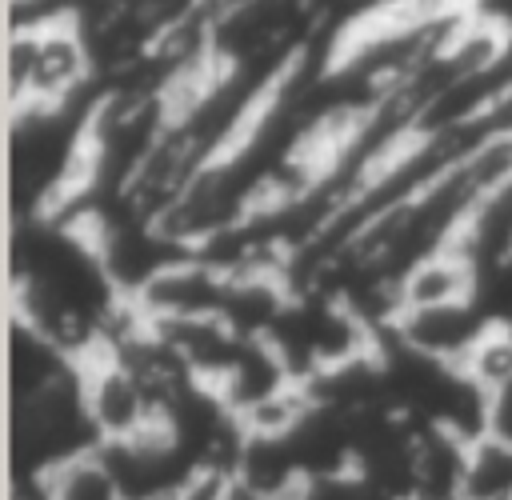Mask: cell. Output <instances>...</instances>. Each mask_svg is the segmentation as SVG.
<instances>
[{
	"label": "cell",
	"mask_w": 512,
	"mask_h": 500,
	"mask_svg": "<svg viewBox=\"0 0 512 500\" xmlns=\"http://www.w3.org/2000/svg\"><path fill=\"white\" fill-rule=\"evenodd\" d=\"M8 264V316L80 360L100 352L132 312L76 216L12 220Z\"/></svg>",
	"instance_id": "1"
},
{
	"label": "cell",
	"mask_w": 512,
	"mask_h": 500,
	"mask_svg": "<svg viewBox=\"0 0 512 500\" xmlns=\"http://www.w3.org/2000/svg\"><path fill=\"white\" fill-rule=\"evenodd\" d=\"M96 448L84 360L8 316V488L48 484Z\"/></svg>",
	"instance_id": "2"
},
{
	"label": "cell",
	"mask_w": 512,
	"mask_h": 500,
	"mask_svg": "<svg viewBox=\"0 0 512 500\" xmlns=\"http://www.w3.org/2000/svg\"><path fill=\"white\" fill-rule=\"evenodd\" d=\"M100 68L76 20H28L8 32V112L72 108L92 100Z\"/></svg>",
	"instance_id": "3"
},
{
	"label": "cell",
	"mask_w": 512,
	"mask_h": 500,
	"mask_svg": "<svg viewBox=\"0 0 512 500\" xmlns=\"http://www.w3.org/2000/svg\"><path fill=\"white\" fill-rule=\"evenodd\" d=\"M84 396H88L92 424L100 432V448L132 444L164 432V420H168L164 396L116 348H100L84 360Z\"/></svg>",
	"instance_id": "4"
},
{
	"label": "cell",
	"mask_w": 512,
	"mask_h": 500,
	"mask_svg": "<svg viewBox=\"0 0 512 500\" xmlns=\"http://www.w3.org/2000/svg\"><path fill=\"white\" fill-rule=\"evenodd\" d=\"M496 324L500 320L476 296V300H452V304H432V308H404V312H396V320L380 336L424 356V360L464 368L468 356L476 352V344Z\"/></svg>",
	"instance_id": "5"
},
{
	"label": "cell",
	"mask_w": 512,
	"mask_h": 500,
	"mask_svg": "<svg viewBox=\"0 0 512 500\" xmlns=\"http://www.w3.org/2000/svg\"><path fill=\"white\" fill-rule=\"evenodd\" d=\"M460 500H512V448L476 436L468 440L464 452V472H460Z\"/></svg>",
	"instance_id": "6"
},
{
	"label": "cell",
	"mask_w": 512,
	"mask_h": 500,
	"mask_svg": "<svg viewBox=\"0 0 512 500\" xmlns=\"http://www.w3.org/2000/svg\"><path fill=\"white\" fill-rule=\"evenodd\" d=\"M464 372H468V380H472L484 396L496 392L500 384H508V380H512V324L500 320V324L476 344V352L468 356Z\"/></svg>",
	"instance_id": "7"
},
{
	"label": "cell",
	"mask_w": 512,
	"mask_h": 500,
	"mask_svg": "<svg viewBox=\"0 0 512 500\" xmlns=\"http://www.w3.org/2000/svg\"><path fill=\"white\" fill-rule=\"evenodd\" d=\"M484 436L512 448V380L500 384L496 392H488V400H484Z\"/></svg>",
	"instance_id": "8"
},
{
	"label": "cell",
	"mask_w": 512,
	"mask_h": 500,
	"mask_svg": "<svg viewBox=\"0 0 512 500\" xmlns=\"http://www.w3.org/2000/svg\"><path fill=\"white\" fill-rule=\"evenodd\" d=\"M508 72H512V52H508Z\"/></svg>",
	"instance_id": "9"
},
{
	"label": "cell",
	"mask_w": 512,
	"mask_h": 500,
	"mask_svg": "<svg viewBox=\"0 0 512 500\" xmlns=\"http://www.w3.org/2000/svg\"><path fill=\"white\" fill-rule=\"evenodd\" d=\"M508 324H512V320H508Z\"/></svg>",
	"instance_id": "10"
}]
</instances>
